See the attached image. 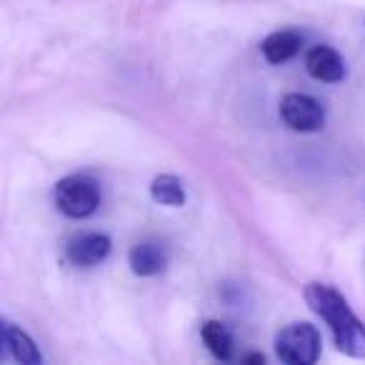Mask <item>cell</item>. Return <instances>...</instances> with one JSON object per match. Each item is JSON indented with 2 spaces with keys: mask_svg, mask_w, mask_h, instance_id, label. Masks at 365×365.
Masks as SVG:
<instances>
[{
  "mask_svg": "<svg viewBox=\"0 0 365 365\" xmlns=\"http://www.w3.org/2000/svg\"><path fill=\"white\" fill-rule=\"evenodd\" d=\"M53 200H56V208L66 218L86 220L101 208V182L91 173H73V175H66L63 180L56 182Z\"/></svg>",
  "mask_w": 365,
  "mask_h": 365,
  "instance_id": "cell-2",
  "label": "cell"
},
{
  "mask_svg": "<svg viewBox=\"0 0 365 365\" xmlns=\"http://www.w3.org/2000/svg\"><path fill=\"white\" fill-rule=\"evenodd\" d=\"M110 250H113L110 235L91 230V233H78L68 240L66 258L68 263L78 265V268H93V265H101L110 255Z\"/></svg>",
  "mask_w": 365,
  "mask_h": 365,
  "instance_id": "cell-5",
  "label": "cell"
},
{
  "mask_svg": "<svg viewBox=\"0 0 365 365\" xmlns=\"http://www.w3.org/2000/svg\"><path fill=\"white\" fill-rule=\"evenodd\" d=\"M280 118L295 133H318L325 125V108L305 93H288L280 101Z\"/></svg>",
  "mask_w": 365,
  "mask_h": 365,
  "instance_id": "cell-4",
  "label": "cell"
},
{
  "mask_svg": "<svg viewBox=\"0 0 365 365\" xmlns=\"http://www.w3.org/2000/svg\"><path fill=\"white\" fill-rule=\"evenodd\" d=\"M200 338H203L208 353L215 360H230L233 358V335L220 320H208L200 328Z\"/></svg>",
  "mask_w": 365,
  "mask_h": 365,
  "instance_id": "cell-10",
  "label": "cell"
},
{
  "mask_svg": "<svg viewBox=\"0 0 365 365\" xmlns=\"http://www.w3.org/2000/svg\"><path fill=\"white\" fill-rule=\"evenodd\" d=\"M323 340L315 325L290 323L275 335V355L285 365H313L320 358Z\"/></svg>",
  "mask_w": 365,
  "mask_h": 365,
  "instance_id": "cell-3",
  "label": "cell"
},
{
  "mask_svg": "<svg viewBox=\"0 0 365 365\" xmlns=\"http://www.w3.org/2000/svg\"><path fill=\"white\" fill-rule=\"evenodd\" d=\"M303 33L295 31V28H283V31L270 33L263 41V46H260V51H263V58L270 66H283V63L293 61L303 51Z\"/></svg>",
  "mask_w": 365,
  "mask_h": 365,
  "instance_id": "cell-8",
  "label": "cell"
},
{
  "mask_svg": "<svg viewBox=\"0 0 365 365\" xmlns=\"http://www.w3.org/2000/svg\"><path fill=\"white\" fill-rule=\"evenodd\" d=\"M3 348H6V325L0 320V355H3Z\"/></svg>",
  "mask_w": 365,
  "mask_h": 365,
  "instance_id": "cell-13",
  "label": "cell"
},
{
  "mask_svg": "<svg viewBox=\"0 0 365 365\" xmlns=\"http://www.w3.org/2000/svg\"><path fill=\"white\" fill-rule=\"evenodd\" d=\"M305 300L318 318L325 320L335 348L348 358H365V323L350 310L348 300L328 283L305 285Z\"/></svg>",
  "mask_w": 365,
  "mask_h": 365,
  "instance_id": "cell-1",
  "label": "cell"
},
{
  "mask_svg": "<svg viewBox=\"0 0 365 365\" xmlns=\"http://www.w3.org/2000/svg\"><path fill=\"white\" fill-rule=\"evenodd\" d=\"M150 198L158 205L182 208L185 200H188V193H185V185H182L180 178L173 175V173H163V175H155L150 180Z\"/></svg>",
  "mask_w": 365,
  "mask_h": 365,
  "instance_id": "cell-9",
  "label": "cell"
},
{
  "mask_svg": "<svg viewBox=\"0 0 365 365\" xmlns=\"http://www.w3.org/2000/svg\"><path fill=\"white\" fill-rule=\"evenodd\" d=\"M128 265L138 278H155L168 265L165 245L158 240H143V243L133 245L130 255H128Z\"/></svg>",
  "mask_w": 365,
  "mask_h": 365,
  "instance_id": "cell-7",
  "label": "cell"
},
{
  "mask_svg": "<svg viewBox=\"0 0 365 365\" xmlns=\"http://www.w3.org/2000/svg\"><path fill=\"white\" fill-rule=\"evenodd\" d=\"M243 363L245 365H263L265 355L263 353H248V355H243Z\"/></svg>",
  "mask_w": 365,
  "mask_h": 365,
  "instance_id": "cell-12",
  "label": "cell"
},
{
  "mask_svg": "<svg viewBox=\"0 0 365 365\" xmlns=\"http://www.w3.org/2000/svg\"><path fill=\"white\" fill-rule=\"evenodd\" d=\"M6 345L11 348L13 358L23 365H38L43 363V353L38 350L36 340L18 325H6Z\"/></svg>",
  "mask_w": 365,
  "mask_h": 365,
  "instance_id": "cell-11",
  "label": "cell"
},
{
  "mask_svg": "<svg viewBox=\"0 0 365 365\" xmlns=\"http://www.w3.org/2000/svg\"><path fill=\"white\" fill-rule=\"evenodd\" d=\"M305 71L320 83H340L348 76L345 58L330 46H313L305 53Z\"/></svg>",
  "mask_w": 365,
  "mask_h": 365,
  "instance_id": "cell-6",
  "label": "cell"
}]
</instances>
